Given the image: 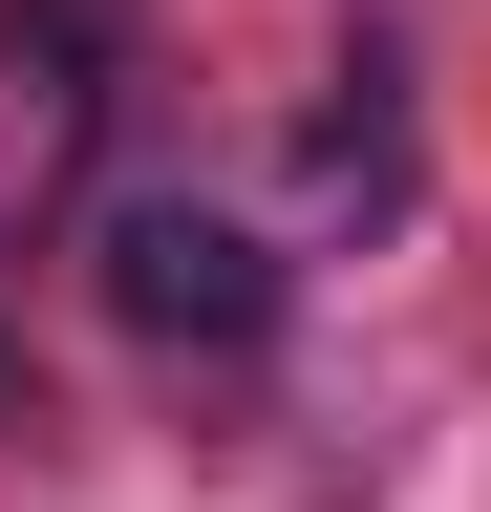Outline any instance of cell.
I'll use <instances>...</instances> for the list:
<instances>
[{
	"label": "cell",
	"mask_w": 491,
	"mask_h": 512,
	"mask_svg": "<svg viewBox=\"0 0 491 512\" xmlns=\"http://www.w3.org/2000/svg\"><path fill=\"white\" fill-rule=\"evenodd\" d=\"M107 86H129V43H107V0H0V235H43L107 150Z\"/></svg>",
	"instance_id": "obj_2"
},
{
	"label": "cell",
	"mask_w": 491,
	"mask_h": 512,
	"mask_svg": "<svg viewBox=\"0 0 491 512\" xmlns=\"http://www.w3.org/2000/svg\"><path fill=\"white\" fill-rule=\"evenodd\" d=\"M278 235L257 214H214V192H129V214H107V320H129L150 363H257L278 342Z\"/></svg>",
	"instance_id": "obj_1"
}]
</instances>
